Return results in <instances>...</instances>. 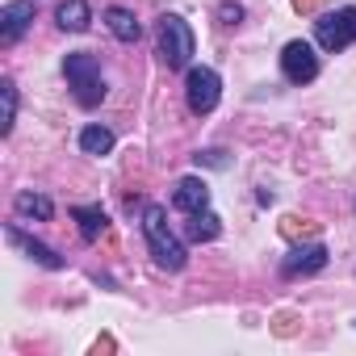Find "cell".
<instances>
[{"instance_id":"obj_1","label":"cell","mask_w":356,"mask_h":356,"mask_svg":"<svg viewBox=\"0 0 356 356\" xmlns=\"http://www.w3.org/2000/svg\"><path fill=\"white\" fill-rule=\"evenodd\" d=\"M143 239H147L151 260H155L163 273H181V268L189 264L185 243L176 239V231L168 227V210H163V206H155V202H147V206H143Z\"/></svg>"},{"instance_id":"obj_2","label":"cell","mask_w":356,"mask_h":356,"mask_svg":"<svg viewBox=\"0 0 356 356\" xmlns=\"http://www.w3.org/2000/svg\"><path fill=\"white\" fill-rule=\"evenodd\" d=\"M63 76H67V88L76 92V101L84 109L101 105L105 101V76H101V63L88 55V51H76L63 59Z\"/></svg>"},{"instance_id":"obj_3","label":"cell","mask_w":356,"mask_h":356,"mask_svg":"<svg viewBox=\"0 0 356 356\" xmlns=\"http://www.w3.org/2000/svg\"><path fill=\"white\" fill-rule=\"evenodd\" d=\"M155 47H159V59L168 67H189L193 59V30L185 17H176V13H163L159 26H155Z\"/></svg>"},{"instance_id":"obj_4","label":"cell","mask_w":356,"mask_h":356,"mask_svg":"<svg viewBox=\"0 0 356 356\" xmlns=\"http://www.w3.org/2000/svg\"><path fill=\"white\" fill-rule=\"evenodd\" d=\"M218 97H222V80L214 67H189L185 72V101L189 109L202 118V113H214L218 109Z\"/></svg>"},{"instance_id":"obj_5","label":"cell","mask_w":356,"mask_h":356,"mask_svg":"<svg viewBox=\"0 0 356 356\" xmlns=\"http://www.w3.org/2000/svg\"><path fill=\"white\" fill-rule=\"evenodd\" d=\"M314 38H318L323 51H343V47H352V42H356V9L348 5V9L323 13V17L314 22Z\"/></svg>"},{"instance_id":"obj_6","label":"cell","mask_w":356,"mask_h":356,"mask_svg":"<svg viewBox=\"0 0 356 356\" xmlns=\"http://www.w3.org/2000/svg\"><path fill=\"white\" fill-rule=\"evenodd\" d=\"M281 72H285L289 84H310V80L318 76V55H314V47H310V42H285V51H281Z\"/></svg>"},{"instance_id":"obj_7","label":"cell","mask_w":356,"mask_h":356,"mask_svg":"<svg viewBox=\"0 0 356 356\" xmlns=\"http://www.w3.org/2000/svg\"><path fill=\"white\" fill-rule=\"evenodd\" d=\"M5 239H9L13 248H22V252H26V256H30L34 264H42V268H63V256H59L55 248H47L42 239L26 235V231H22L17 222H9V227H5Z\"/></svg>"},{"instance_id":"obj_8","label":"cell","mask_w":356,"mask_h":356,"mask_svg":"<svg viewBox=\"0 0 356 356\" xmlns=\"http://www.w3.org/2000/svg\"><path fill=\"white\" fill-rule=\"evenodd\" d=\"M30 22H34V5H30V0H9V5L0 9V42L13 47L30 30Z\"/></svg>"},{"instance_id":"obj_9","label":"cell","mask_w":356,"mask_h":356,"mask_svg":"<svg viewBox=\"0 0 356 356\" xmlns=\"http://www.w3.org/2000/svg\"><path fill=\"white\" fill-rule=\"evenodd\" d=\"M172 206L181 214H197V210H210V185L202 176H185V181H176L172 189Z\"/></svg>"},{"instance_id":"obj_10","label":"cell","mask_w":356,"mask_h":356,"mask_svg":"<svg viewBox=\"0 0 356 356\" xmlns=\"http://www.w3.org/2000/svg\"><path fill=\"white\" fill-rule=\"evenodd\" d=\"M327 268V248L323 243H306V248H293L281 264L285 277H310V273H323Z\"/></svg>"},{"instance_id":"obj_11","label":"cell","mask_w":356,"mask_h":356,"mask_svg":"<svg viewBox=\"0 0 356 356\" xmlns=\"http://www.w3.org/2000/svg\"><path fill=\"white\" fill-rule=\"evenodd\" d=\"M105 26H109V34H113L118 42H138V38H143V26H138V22H134V13H130V9H122V5L105 9Z\"/></svg>"},{"instance_id":"obj_12","label":"cell","mask_w":356,"mask_h":356,"mask_svg":"<svg viewBox=\"0 0 356 356\" xmlns=\"http://www.w3.org/2000/svg\"><path fill=\"white\" fill-rule=\"evenodd\" d=\"M55 22H59V30H67V34H84L88 22H92V9L84 5V0H63V5L55 9Z\"/></svg>"},{"instance_id":"obj_13","label":"cell","mask_w":356,"mask_h":356,"mask_svg":"<svg viewBox=\"0 0 356 356\" xmlns=\"http://www.w3.org/2000/svg\"><path fill=\"white\" fill-rule=\"evenodd\" d=\"M218 235H222V218H218V214H210V210L189 214V222H185V239H193V243H210V239H218Z\"/></svg>"},{"instance_id":"obj_14","label":"cell","mask_w":356,"mask_h":356,"mask_svg":"<svg viewBox=\"0 0 356 356\" xmlns=\"http://www.w3.org/2000/svg\"><path fill=\"white\" fill-rule=\"evenodd\" d=\"M72 218L80 222V235L92 243V239H101L105 235V227H109V218H105V210L101 206H76L72 210Z\"/></svg>"},{"instance_id":"obj_15","label":"cell","mask_w":356,"mask_h":356,"mask_svg":"<svg viewBox=\"0 0 356 356\" xmlns=\"http://www.w3.org/2000/svg\"><path fill=\"white\" fill-rule=\"evenodd\" d=\"M13 210H17L22 218H38V222H47V218L55 214L51 197H42V193H17V197H13Z\"/></svg>"},{"instance_id":"obj_16","label":"cell","mask_w":356,"mask_h":356,"mask_svg":"<svg viewBox=\"0 0 356 356\" xmlns=\"http://www.w3.org/2000/svg\"><path fill=\"white\" fill-rule=\"evenodd\" d=\"M80 151H84V155H109V151H113V130H105V126H84V130H80Z\"/></svg>"},{"instance_id":"obj_17","label":"cell","mask_w":356,"mask_h":356,"mask_svg":"<svg viewBox=\"0 0 356 356\" xmlns=\"http://www.w3.org/2000/svg\"><path fill=\"white\" fill-rule=\"evenodd\" d=\"M0 97H5V118H0V134H9L13 130V122H17V84L5 76L0 80Z\"/></svg>"},{"instance_id":"obj_18","label":"cell","mask_w":356,"mask_h":356,"mask_svg":"<svg viewBox=\"0 0 356 356\" xmlns=\"http://www.w3.org/2000/svg\"><path fill=\"white\" fill-rule=\"evenodd\" d=\"M197 163H210V168H227V151H206V155H197Z\"/></svg>"},{"instance_id":"obj_19","label":"cell","mask_w":356,"mask_h":356,"mask_svg":"<svg viewBox=\"0 0 356 356\" xmlns=\"http://www.w3.org/2000/svg\"><path fill=\"white\" fill-rule=\"evenodd\" d=\"M222 17H227V26H239L243 9H239V5H222Z\"/></svg>"}]
</instances>
